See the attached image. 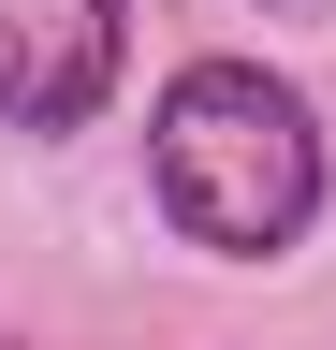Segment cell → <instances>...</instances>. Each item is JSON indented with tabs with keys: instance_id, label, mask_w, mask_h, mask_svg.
Returning a JSON list of instances; mask_svg holds the SVG:
<instances>
[{
	"instance_id": "cell-1",
	"label": "cell",
	"mask_w": 336,
	"mask_h": 350,
	"mask_svg": "<svg viewBox=\"0 0 336 350\" xmlns=\"http://www.w3.org/2000/svg\"><path fill=\"white\" fill-rule=\"evenodd\" d=\"M146 175H161V219L190 248H220V262H278L322 219V131L263 59H190L161 88Z\"/></svg>"
},
{
	"instance_id": "cell-2",
	"label": "cell",
	"mask_w": 336,
	"mask_h": 350,
	"mask_svg": "<svg viewBox=\"0 0 336 350\" xmlns=\"http://www.w3.org/2000/svg\"><path fill=\"white\" fill-rule=\"evenodd\" d=\"M117 88V0H0V117L88 131Z\"/></svg>"
}]
</instances>
